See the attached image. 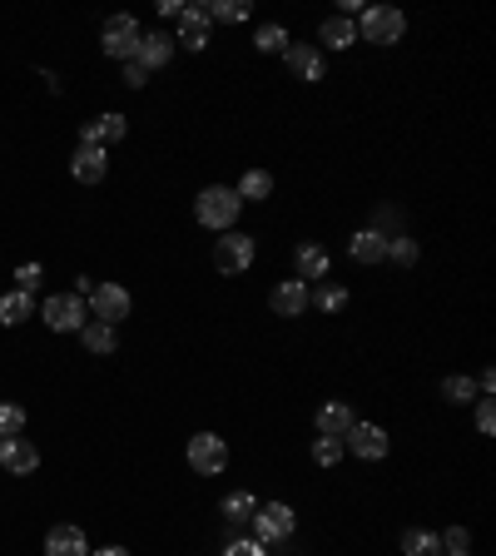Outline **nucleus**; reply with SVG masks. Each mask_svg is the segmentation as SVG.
<instances>
[{
	"label": "nucleus",
	"mask_w": 496,
	"mask_h": 556,
	"mask_svg": "<svg viewBox=\"0 0 496 556\" xmlns=\"http://www.w3.org/2000/svg\"><path fill=\"white\" fill-rule=\"evenodd\" d=\"M80 343H85V353H95V358H110L115 348H120V328H110V323H85L80 328Z\"/></svg>",
	"instance_id": "5701e85b"
},
{
	"label": "nucleus",
	"mask_w": 496,
	"mask_h": 556,
	"mask_svg": "<svg viewBox=\"0 0 496 556\" xmlns=\"http://www.w3.org/2000/svg\"><path fill=\"white\" fill-rule=\"evenodd\" d=\"M313 462L318 467H338L343 462V442L338 437H313Z\"/></svg>",
	"instance_id": "2f4dec72"
},
{
	"label": "nucleus",
	"mask_w": 496,
	"mask_h": 556,
	"mask_svg": "<svg viewBox=\"0 0 496 556\" xmlns=\"http://www.w3.org/2000/svg\"><path fill=\"white\" fill-rule=\"evenodd\" d=\"M253 507H258V497H253V492H229V497L219 502V512H224L229 522H248V517H253Z\"/></svg>",
	"instance_id": "7c9ffc66"
},
{
	"label": "nucleus",
	"mask_w": 496,
	"mask_h": 556,
	"mask_svg": "<svg viewBox=\"0 0 496 556\" xmlns=\"http://www.w3.org/2000/svg\"><path fill=\"white\" fill-rule=\"evenodd\" d=\"M283 65H288V75L303 80V85H318L323 70H328V60H323V50H318L313 40H293V45L283 50Z\"/></svg>",
	"instance_id": "9b49d317"
},
{
	"label": "nucleus",
	"mask_w": 496,
	"mask_h": 556,
	"mask_svg": "<svg viewBox=\"0 0 496 556\" xmlns=\"http://www.w3.org/2000/svg\"><path fill=\"white\" fill-rule=\"evenodd\" d=\"M234 194H239L244 204H268V194H273V174H268V169H244V179L234 184Z\"/></svg>",
	"instance_id": "b1692460"
},
{
	"label": "nucleus",
	"mask_w": 496,
	"mask_h": 556,
	"mask_svg": "<svg viewBox=\"0 0 496 556\" xmlns=\"http://www.w3.org/2000/svg\"><path fill=\"white\" fill-rule=\"evenodd\" d=\"M248 15H253L248 0H214V5H209V20H214V25H239Z\"/></svg>",
	"instance_id": "c756f323"
},
{
	"label": "nucleus",
	"mask_w": 496,
	"mask_h": 556,
	"mask_svg": "<svg viewBox=\"0 0 496 556\" xmlns=\"http://www.w3.org/2000/svg\"><path fill=\"white\" fill-rule=\"evenodd\" d=\"M0 467H5L10 477H30V472L40 467V447H35L30 437H5V442H0Z\"/></svg>",
	"instance_id": "2eb2a0df"
},
{
	"label": "nucleus",
	"mask_w": 496,
	"mask_h": 556,
	"mask_svg": "<svg viewBox=\"0 0 496 556\" xmlns=\"http://www.w3.org/2000/svg\"><path fill=\"white\" fill-rule=\"evenodd\" d=\"M417 259H422V249H417V239H412V234H392V239H387V264L412 269Z\"/></svg>",
	"instance_id": "c85d7f7f"
},
{
	"label": "nucleus",
	"mask_w": 496,
	"mask_h": 556,
	"mask_svg": "<svg viewBox=\"0 0 496 556\" xmlns=\"http://www.w3.org/2000/svg\"><path fill=\"white\" fill-rule=\"evenodd\" d=\"M174 50H179V45H174V35L154 25V30H139V45H134V60H139V65H144L149 75H154V70H164V65L174 60Z\"/></svg>",
	"instance_id": "f8f14e48"
},
{
	"label": "nucleus",
	"mask_w": 496,
	"mask_h": 556,
	"mask_svg": "<svg viewBox=\"0 0 496 556\" xmlns=\"http://www.w3.org/2000/svg\"><path fill=\"white\" fill-rule=\"evenodd\" d=\"M239 214H244V199H239L229 184H209V189H199V199H194V219H199L204 229H214V234L239 229Z\"/></svg>",
	"instance_id": "f257e3e1"
},
{
	"label": "nucleus",
	"mask_w": 496,
	"mask_h": 556,
	"mask_svg": "<svg viewBox=\"0 0 496 556\" xmlns=\"http://www.w3.org/2000/svg\"><path fill=\"white\" fill-rule=\"evenodd\" d=\"M343 452H353V457H363V462H382V457L392 452V437H387V427L358 417V422L348 427V437H343Z\"/></svg>",
	"instance_id": "1a4fd4ad"
},
{
	"label": "nucleus",
	"mask_w": 496,
	"mask_h": 556,
	"mask_svg": "<svg viewBox=\"0 0 496 556\" xmlns=\"http://www.w3.org/2000/svg\"><path fill=\"white\" fill-rule=\"evenodd\" d=\"M482 393H477V383L467 378V373H452V378H442V403H452V408H472Z\"/></svg>",
	"instance_id": "a878e982"
},
{
	"label": "nucleus",
	"mask_w": 496,
	"mask_h": 556,
	"mask_svg": "<svg viewBox=\"0 0 496 556\" xmlns=\"http://www.w3.org/2000/svg\"><path fill=\"white\" fill-rule=\"evenodd\" d=\"M35 313V293H20V288H10V293H0V323L5 328H15V323H25Z\"/></svg>",
	"instance_id": "393cba45"
},
{
	"label": "nucleus",
	"mask_w": 496,
	"mask_h": 556,
	"mask_svg": "<svg viewBox=\"0 0 496 556\" xmlns=\"http://www.w3.org/2000/svg\"><path fill=\"white\" fill-rule=\"evenodd\" d=\"M402 556H442V537L427 527H407L402 532Z\"/></svg>",
	"instance_id": "bb28decb"
},
{
	"label": "nucleus",
	"mask_w": 496,
	"mask_h": 556,
	"mask_svg": "<svg viewBox=\"0 0 496 556\" xmlns=\"http://www.w3.org/2000/svg\"><path fill=\"white\" fill-rule=\"evenodd\" d=\"M124 85H129V90H144V85H149V70H144L139 60H124Z\"/></svg>",
	"instance_id": "4c0bfd02"
},
{
	"label": "nucleus",
	"mask_w": 496,
	"mask_h": 556,
	"mask_svg": "<svg viewBox=\"0 0 496 556\" xmlns=\"http://www.w3.org/2000/svg\"><path fill=\"white\" fill-rule=\"evenodd\" d=\"M129 135V120L124 115H95V120H85L80 125V144H100V149H110V144H120V139Z\"/></svg>",
	"instance_id": "f3484780"
},
{
	"label": "nucleus",
	"mask_w": 496,
	"mask_h": 556,
	"mask_svg": "<svg viewBox=\"0 0 496 556\" xmlns=\"http://www.w3.org/2000/svg\"><path fill=\"white\" fill-rule=\"evenodd\" d=\"M0 437H25V408L0 403Z\"/></svg>",
	"instance_id": "72a5a7b5"
},
{
	"label": "nucleus",
	"mask_w": 496,
	"mask_h": 556,
	"mask_svg": "<svg viewBox=\"0 0 496 556\" xmlns=\"http://www.w3.org/2000/svg\"><path fill=\"white\" fill-rule=\"evenodd\" d=\"M402 35H407V15L397 5H363L358 40H368V45H397Z\"/></svg>",
	"instance_id": "7ed1b4c3"
},
{
	"label": "nucleus",
	"mask_w": 496,
	"mask_h": 556,
	"mask_svg": "<svg viewBox=\"0 0 496 556\" xmlns=\"http://www.w3.org/2000/svg\"><path fill=\"white\" fill-rule=\"evenodd\" d=\"M70 174H75L80 184H100V179L110 174V149H100V144H75Z\"/></svg>",
	"instance_id": "ddd939ff"
},
{
	"label": "nucleus",
	"mask_w": 496,
	"mask_h": 556,
	"mask_svg": "<svg viewBox=\"0 0 496 556\" xmlns=\"http://www.w3.org/2000/svg\"><path fill=\"white\" fill-rule=\"evenodd\" d=\"M179 10H184L179 0H159V15H164V20H179Z\"/></svg>",
	"instance_id": "58836bf2"
},
{
	"label": "nucleus",
	"mask_w": 496,
	"mask_h": 556,
	"mask_svg": "<svg viewBox=\"0 0 496 556\" xmlns=\"http://www.w3.org/2000/svg\"><path fill=\"white\" fill-rule=\"evenodd\" d=\"M85 308H90V318H95V323L120 328L124 318H129V308H134V298H129V288H124V283H95V293L85 298Z\"/></svg>",
	"instance_id": "0eeeda50"
},
{
	"label": "nucleus",
	"mask_w": 496,
	"mask_h": 556,
	"mask_svg": "<svg viewBox=\"0 0 496 556\" xmlns=\"http://www.w3.org/2000/svg\"><path fill=\"white\" fill-rule=\"evenodd\" d=\"M353 422H358V413H353L348 403H323V408H318V417H313L318 437H338V442L348 437V427H353Z\"/></svg>",
	"instance_id": "4be33fe9"
},
{
	"label": "nucleus",
	"mask_w": 496,
	"mask_h": 556,
	"mask_svg": "<svg viewBox=\"0 0 496 556\" xmlns=\"http://www.w3.org/2000/svg\"><path fill=\"white\" fill-rule=\"evenodd\" d=\"M253 259H258V239L253 234H244V229H229L219 244H214V269L229 278H239L253 269Z\"/></svg>",
	"instance_id": "39448f33"
},
{
	"label": "nucleus",
	"mask_w": 496,
	"mask_h": 556,
	"mask_svg": "<svg viewBox=\"0 0 496 556\" xmlns=\"http://www.w3.org/2000/svg\"><path fill=\"white\" fill-rule=\"evenodd\" d=\"M40 318H45L50 333H80V328L90 323V308H85L80 293H50V298L40 303Z\"/></svg>",
	"instance_id": "20e7f679"
},
{
	"label": "nucleus",
	"mask_w": 496,
	"mask_h": 556,
	"mask_svg": "<svg viewBox=\"0 0 496 556\" xmlns=\"http://www.w3.org/2000/svg\"><path fill=\"white\" fill-rule=\"evenodd\" d=\"M472 422H477V432H482V437H492V427H496L492 398H477V403H472Z\"/></svg>",
	"instance_id": "f704fd0d"
},
{
	"label": "nucleus",
	"mask_w": 496,
	"mask_h": 556,
	"mask_svg": "<svg viewBox=\"0 0 496 556\" xmlns=\"http://www.w3.org/2000/svg\"><path fill=\"white\" fill-rule=\"evenodd\" d=\"M248 522H253V542H263V547H278L298 532V512L288 502H258Z\"/></svg>",
	"instance_id": "f03ea898"
},
{
	"label": "nucleus",
	"mask_w": 496,
	"mask_h": 556,
	"mask_svg": "<svg viewBox=\"0 0 496 556\" xmlns=\"http://www.w3.org/2000/svg\"><path fill=\"white\" fill-rule=\"evenodd\" d=\"M268 308H273L278 318H303V313H308V283H303V278H283V283H273Z\"/></svg>",
	"instance_id": "4468645a"
},
{
	"label": "nucleus",
	"mask_w": 496,
	"mask_h": 556,
	"mask_svg": "<svg viewBox=\"0 0 496 556\" xmlns=\"http://www.w3.org/2000/svg\"><path fill=\"white\" fill-rule=\"evenodd\" d=\"M462 556H472V552H462Z\"/></svg>",
	"instance_id": "a19ab883"
},
{
	"label": "nucleus",
	"mask_w": 496,
	"mask_h": 556,
	"mask_svg": "<svg viewBox=\"0 0 496 556\" xmlns=\"http://www.w3.org/2000/svg\"><path fill=\"white\" fill-rule=\"evenodd\" d=\"M224 556H268V547H263V542H253V537H239V542H229V547H224Z\"/></svg>",
	"instance_id": "e433bc0d"
},
{
	"label": "nucleus",
	"mask_w": 496,
	"mask_h": 556,
	"mask_svg": "<svg viewBox=\"0 0 496 556\" xmlns=\"http://www.w3.org/2000/svg\"><path fill=\"white\" fill-rule=\"evenodd\" d=\"M348 283L343 278H318V283H308V308H318V313H343L348 308Z\"/></svg>",
	"instance_id": "6ab92c4d"
},
{
	"label": "nucleus",
	"mask_w": 496,
	"mask_h": 556,
	"mask_svg": "<svg viewBox=\"0 0 496 556\" xmlns=\"http://www.w3.org/2000/svg\"><path fill=\"white\" fill-rule=\"evenodd\" d=\"M348 259H353V264H363V269L387 264V234H377V229H358V234L348 239Z\"/></svg>",
	"instance_id": "aec40b11"
},
{
	"label": "nucleus",
	"mask_w": 496,
	"mask_h": 556,
	"mask_svg": "<svg viewBox=\"0 0 496 556\" xmlns=\"http://www.w3.org/2000/svg\"><path fill=\"white\" fill-rule=\"evenodd\" d=\"M318 50H353L358 45V20H348V15H328L323 25H318V40H313Z\"/></svg>",
	"instance_id": "a211bd4d"
},
{
	"label": "nucleus",
	"mask_w": 496,
	"mask_h": 556,
	"mask_svg": "<svg viewBox=\"0 0 496 556\" xmlns=\"http://www.w3.org/2000/svg\"><path fill=\"white\" fill-rule=\"evenodd\" d=\"M288 45H293V40H288L283 25H258V30H253V50H258V55H283Z\"/></svg>",
	"instance_id": "cd10ccee"
},
{
	"label": "nucleus",
	"mask_w": 496,
	"mask_h": 556,
	"mask_svg": "<svg viewBox=\"0 0 496 556\" xmlns=\"http://www.w3.org/2000/svg\"><path fill=\"white\" fill-rule=\"evenodd\" d=\"M209 40H214V20H209V5L189 0V5L179 10V35H174V45H184L189 55H204V50H209Z\"/></svg>",
	"instance_id": "6e6552de"
},
{
	"label": "nucleus",
	"mask_w": 496,
	"mask_h": 556,
	"mask_svg": "<svg viewBox=\"0 0 496 556\" xmlns=\"http://www.w3.org/2000/svg\"><path fill=\"white\" fill-rule=\"evenodd\" d=\"M139 20L134 15H110L105 20V30H100V50L110 55V60H134V45H139Z\"/></svg>",
	"instance_id": "9d476101"
},
{
	"label": "nucleus",
	"mask_w": 496,
	"mask_h": 556,
	"mask_svg": "<svg viewBox=\"0 0 496 556\" xmlns=\"http://www.w3.org/2000/svg\"><path fill=\"white\" fill-rule=\"evenodd\" d=\"M0 442H5V437H0Z\"/></svg>",
	"instance_id": "79ce46f5"
},
{
	"label": "nucleus",
	"mask_w": 496,
	"mask_h": 556,
	"mask_svg": "<svg viewBox=\"0 0 496 556\" xmlns=\"http://www.w3.org/2000/svg\"><path fill=\"white\" fill-rule=\"evenodd\" d=\"M15 288H20V293H35V288H40V264H20V269H15Z\"/></svg>",
	"instance_id": "c9c22d12"
},
{
	"label": "nucleus",
	"mask_w": 496,
	"mask_h": 556,
	"mask_svg": "<svg viewBox=\"0 0 496 556\" xmlns=\"http://www.w3.org/2000/svg\"><path fill=\"white\" fill-rule=\"evenodd\" d=\"M90 556H134L129 547H100V552H90Z\"/></svg>",
	"instance_id": "ea45409f"
},
{
	"label": "nucleus",
	"mask_w": 496,
	"mask_h": 556,
	"mask_svg": "<svg viewBox=\"0 0 496 556\" xmlns=\"http://www.w3.org/2000/svg\"><path fill=\"white\" fill-rule=\"evenodd\" d=\"M437 537H442V556L472 552V532H467V527H447V532H437Z\"/></svg>",
	"instance_id": "473e14b6"
},
{
	"label": "nucleus",
	"mask_w": 496,
	"mask_h": 556,
	"mask_svg": "<svg viewBox=\"0 0 496 556\" xmlns=\"http://www.w3.org/2000/svg\"><path fill=\"white\" fill-rule=\"evenodd\" d=\"M45 556H90V542L75 522H60L45 532Z\"/></svg>",
	"instance_id": "412c9836"
},
{
	"label": "nucleus",
	"mask_w": 496,
	"mask_h": 556,
	"mask_svg": "<svg viewBox=\"0 0 496 556\" xmlns=\"http://www.w3.org/2000/svg\"><path fill=\"white\" fill-rule=\"evenodd\" d=\"M328 269H333V254L323 249V244H298L293 249V278H303V283H318V278H328Z\"/></svg>",
	"instance_id": "dca6fc26"
},
{
	"label": "nucleus",
	"mask_w": 496,
	"mask_h": 556,
	"mask_svg": "<svg viewBox=\"0 0 496 556\" xmlns=\"http://www.w3.org/2000/svg\"><path fill=\"white\" fill-rule=\"evenodd\" d=\"M184 457H189V467H194L199 477H219V472H229V442H224L219 432H194L189 447H184Z\"/></svg>",
	"instance_id": "423d86ee"
}]
</instances>
